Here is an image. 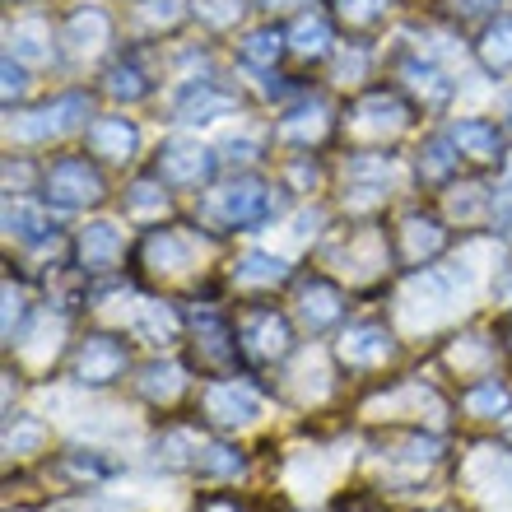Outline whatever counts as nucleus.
I'll return each instance as SVG.
<instances>
[{
  "instance_id": "obj_29",
  "label": "nucleus",
  "mask_w": 512,
  "mask_h": 512,
  "mask_svg": "<svg viewBox=\"0 0 512 512\" xmlns=\"http://www.w3.org/2000/svg\"><path fill=\"white\" fill-rule=\"evenodd\" d=\"M108 94L122 98V103H135V98H145V94H149L145 70L135 66V61H117V66L108 70Z\"/></svg>"
},
{
  "instance_id": "obj_22",
  "label": "nucleus",
  "mask_w": 512,
  "mask_h": 512,
  "mask_svg": "<svg viewBox=\"0 0 512 512\" xmlns=\"http://www.w3.org/2000/svg\"><path fill=\"white\" fill-rule=\"evenodd\" d=\"M289 47H294L298 56H308V61L326 56L331 52V19H326V14H303V19L289 28Z\"/></svg>"
},
{
  "instance_id": "obj_6",
  "label": "nucleus",
  "mask_w": 512,
  "mask_h": 512,
  "mask_svg": "<svg viewBox=\"0 0 512 512\" xmlns=\"http://www.w3.org/2000/svg\"><path fill=\"white\" fill-rule=\"evenodd\" d=\"M201 410L219 429H238V424H252L261 415V401H256V391L247 382H210L201 391Z\"/></svg>"
},
{
  "instance_id": "obj_45",
  "label": "nucleus",
  "mask_w": 512,
  "mask_h": 512,
  "mask_svg": "<svg viewBox=\"0 0 512 512\" xmlns=\"http://www.w3.org/2000/svg\"><path fill=\"white\" fill-rule=\"evenodd\" d=\"M503 108H508V112H512V94H508V98H503Z\"/></svg>"
},
{
  "instance_id": "obj_24",
  "label": "nucleus",
  "mask_w": 512,
  "mask_h": 512,
  "mask_svg": "<svg viewBox=\"0 0 512 512\" xmlns=\"http://www.w3.org/2000/svg\"><path fill=\"white\" fill-rule=\"evenodd\" d=\"M191 471L201 475H238L243 471V457L224 443H201V438H191Z\"/></svg>"
},
{
  "instance_id": "obj_21",
  "label": "nucleus",
  "mask_w": 512,
  "mask_h": 512,
  "mask_svg": "<svg viewBox=\"0 0 512 512\" xmlns=\"http://www.w3.org/2000/svg\"><path fill=\"white\" fill-rule=\"evenodd\" d=\"M140 391H145L149 401L168 405V401H177V396L187 391V373H182L177 364H168V359H154V364L140 373Z\"/></svg>"
},
{
  "instance_id": "obj_37",
  "label": "nucleus",
  "mask_w": 512,
  "mask_h": 512,
  "mask_svg": "<svg viewBox=\"0 0 512 512\" xmlns=\"http://www.w3.org/2000/svg\"><path fill=\"white\" fill-rule=\"evenodd\" d=\"M42 438H47V429H42L38 419H14L10 429H5V447L10 452H38Z\"/></svg>"
},
{
  "instance_id": "obj_5",
  "label": "nucleus",
  "mask_w": 512,
  "mask_h": 512,
  "mask_svg": "<svg viewBox=\"0 0 512 512\" xmlns=\"http://www.w3.org/2000/svg\"><path fill=\"white\" fill-rule=\"evenodd\" d=\"M238 345H243V354L256 359V364H275V359L289 354L294 336H289V322L275 308H252L243 317V326H238Z\"/></svg>"
},
{
  "instance_id": "obj_47",
  "label": "nucleus",
  "mask_w": 512,
  "mask_h": 512,
  "mask_svg": "<svg viewBox=\"0 0 512 512\" xmlns=\"http://www.w3.org/2000/svg\"><path fill=\"white\" fill-rule=\"evenodd\" d=\"M10 5H14V0H10Z\"/></svg>"
},
{
  "instance_id": "obj_4",
  "label": "nucleus",
  "mask_w": 512,
  "mask_h": 512,
  "mask_svg": "<svg viewBox=\"0 0 512 512\" xmlns=\"http://www.w3.org/2000/svg\"><path fill=\"white\" fill-rule=\"evenodd\" d=\"M154 173H159V182H168V187L191 191V187H201V182H210L215 154H210L201 140H191V135H173V140H163Z\"/></svg>"
},
{
  "instance_id": "obj_23",
  "label": "nucleus",
  "mask_w": 512,
  "mask_h": 512,
  "mask_svg": "<svg viewBox=\"0 0 512 512\" xmlns=\"http://www.w3.org/2000/svg\"><path fill=\"white\" fill-rule=\"evenodd\" d=\"M145 266L149 270H182V266H191V243L182 238V233H173V229L154 233V238L145 243Z\"/></svg>"
},
{
  "instance_id": "obj_27",
  "label": "nucleus",
  "mask_w": 512,
  "mask_h": 512,
  "mask_svg": "<svg viewBox=\"0 0 512 512\" xmlns=\"http://www.w3.org/2000/svg\"><path fill=\"white\" fill-rule=\"evenodd\" d=\"M452 135L447 140H429L424 145V154H419V173H424V182H447V177L457 173V163H461V154H452Z\"/></svg>"
},
{
  "instance_id": "obj_41",
  "label": "nucleus",
  "mask_w": 512,
  "mask_h": 512,
  "mask_svg": "<svg viewBox=\"0 0 512 512\" xmlns=\"http://www.w3.org/2000/svg\"><path fill=\"white\" fill-rule=\"evenodd\" d=\"M359 70H364V52H354V61H350V56H345V61H340V66H336V80H345V84H350V75H359Z\"/></svg>"
},
{
  "instance_id": "obj_20",
  "label": "nucleus",
  "mask_w": 512,
  "mask_h": 512,
  "mask_svg": "<svg viewBox=\"0 0 512 512\" xmlns=\"http://www.w3.org/2000/svg\"><path fill=\"white\" fill-rule=\"evenodd\" d=\"M5 38H10V56L19 61H52V28L42 19H19Z\"/></svg>"
},
{
  "instance_id": "obj_14",
  "label": "nucleus",
  "mask_w": 512,
  "mask_h": 512,
  "mask_svg": "<svg viewBox=\"0 0 512 512\" xmlns=\"http://www.w3.org/2000/svg\"><path fill=\"white\" fill-rule=\"evenodd\" d=\"M340 312H345V303H340V289H336L331 280L303 284V298H298V317H303L312 331H326V326H336Z\"/></svg>"
},
{
  "instance_id": "obj_19",
  "label": "nucleus",
  "mask_w": 512,
  "mask_h": 512,
  "mask_svg": "<svg viewBox=\"0 0 512 512\" xmlns=\"http://www.w3.org/2000/svg\"><path fill=\"white\" fill-rule=\"evenodd\" d=\"M452 145H457L461 159H475V163L499 159V126H489V122H457V126H452Z\"/></svg>"
},
{
  "instance_id": "obj_10",
  "label": "nucleus",
  "mask_w": 512,
  "mask_h": 512,
  "mask_svg": "<svg viewBox=\"0 0 512 512\" xmlns=\"http://www.w3.org/2000/svg\"><path fill=\"white\" fill-rule=\"evenodd\" d=\"M84 145L103 163H126L135 154V145H140V126H135L131 117H98V122H89V131H84Z\"/></svg>"
},
{
  "instance_id": "obj_42",
  "label": "nucleus",
  "mask_w": 512,
  "mask_h": 512,
  "mask_svg": "<svg viewBox=\"0 0 512 512\" xmlns=\"http://www.w3.org/2000/svg\"><path fill=\"white\" fill-rule=\"evenodd\" d=\"M224 149H229V159H233V163H238V159H252V154H256L252 140H229Z\"/></svg>"
},
{
  "instance_id": "obj_9",
  "label": "nucleus",
  "mask_w": 512,
  "mask_h": 512,
  "mask_svg": "<svg viewBox=\"0 0 512 512\" xmlns=\"http://www.w3.org/2000/svg\"><path fill=\"white\" fill-rule=\"evenodd\" d=\"M447 247V229L429 215H405L396 229V256L405 266H429L433 256Z\"/></svg>"
},
{
  "instance_id": "obj_17",
  "label": "nucleus",
  "mask_w": 512,
  "mask_h": 512,
  "mask_svg": "<svg viewBox=\"0 0 512 512\" xmlns=\"http://www.w3.org/2000/svg\"><path fill=\"white\" fill-rule=\"evenodd\" d=\"M284 280H289V266L270 252H247L243 261L233 266V284H238V289H275V284H284Z\"/></svg>"
},
{
  "instance_id": "obj_12",
  "label": "nucleus",
  "mask_w": 512,
  "mask_h": 512,
  "mask_svg": "<svg viewBox=\"0 0 512 512\" xmlns=\"http://www.w3.org/2000/svg\"><path fill=\"white\" fill-rule=\"evenodd\" d=\"M391 354H396V340H391V331L378 322L350 326L345 340H340V359L350 368H378V364H387Z\"/></svg>"
},
{
  "instance_id": "obj_35",
  "label": "nucleus",
  "mask_w": 512,
  "mask_h": 512,
  "mask_svg": "<svg viewBox=\"0 0 512 512\" xmlns=\"http://www.w3.org/2000/svg\"><path fill=\"white\" fill-rule=\"evenodd\" d=\"M489 340H480V336H466L461 340V345H452V350H447V364L452 368H461V373H471V368H485L489 364Z\"/></svg>"
},
{
  "instance_id": "obj_15",
  "label": "nucleus",
  "mask_w": 512,
  "mask_h": 512,
  "mask_svg": "<svg viewBox=\"0 0 512 512\" xmlns=\"http://www.w3.org/2000/svg\"><path fill=\"white\" fill-rule=\"evenodd\" d=\"M196 350H201V359L205 364H215V368H224V364H233L238 359V340H233V331L224 322H219L215 312H196Z\"/></svg>"
},
{
  "instance_id": "obj_46",
  "label": "nucleus",
  "mask_w": 512,
  "mask_h": 512,
  "mask_svg": "<svg viewBox=\"0 0 512 512\" xmlns=\"http://www.w3.org/2000/svg\"><path fill=\"white\" fill-rule=\"evenodd\" d=\"M508 350H512V326H508Z\"/></svg>"
},
{
  "instance_id": "obj_26",
  "label": "nucleus",
  "mask_w": 512,
  "mask_h": 512,
  "mask_svg": "<svg viewBox=\"0 0 512 512\" xmlns=\"http://www.w3.org/2000/svg\"><path fill=\"white\" fill-rule=\"evenodd\" d=\"M233 98L229 94H215L210 84H201V89H187V98L177 103V117L182 122H210L215 112H229Z\"/></svg>"
},
{
  "instance_id": "obj_36",
  "label": "nucleus",
  "mask_w": 512,
  "mask_h": 512,
  "mask_svg": "<svg viewBox=\"0 0 512 512\" xmlns=\"http://www.w3.org/2000/svg\"><path fill=\"white\" fill-rule=\"evenodd\" d=\"M5 224H10V233H19L24 243H38V238H47V229H52L38 210H24V205H10V210H5Z\"/></svg>"
},
{
  "instance_id": "obj_38",
  "label": "nucleus",
  "mask_w": 512,
  "mask_h": 512,
  "mask_svg": "<svg viewBox=\"0 0 512 512\" xmlns=\"http://www.w3.org/2000/svg\"><path fill=\"white\" fill-rule=\"evenodd\" d=\"M19 317H24V298H19L10 284H5V326H0V331H5V340H14V326H19Z\"/></svg>"
},
{
  "instance_id": "obj_31",
  "label": "nucleus",
  "mask_w": 512,
  "mask_h": 512,
  "mask_svg": "<svg viewBox=\"0 0 512 512\" xmlns=\"http://www.w3.org/2000/svg\"><path fill=\"white\" fill-rule=\"evenodd\" d=\"M391 5L396 0H336V14H340V24H350V28H373L387 19Z\"/></svg>"
},
{
  "instance_id": "obj_18",
  "label": "nucleus",
  "mask_w": 512,
  "mask_h": 512,
  "mask_svg": "<svg viewBox=\"0 0 512 512\" xmlns=\"http://www.w3.org/2000/svg\"><path fill=\"white\" fill-rule=\"evenodd\" d=\"M401 80H405V89H415L424 98V108H443L447 98H452V80L438 66H429V61H405Z\"/></svg>"
},
{
  "instance_id": "obj_40",
  "label": "nucleus",
  "mask_w": 512,
  "mask_h": 512,
  "mask_svg": "<svg viewBox=\"0 0 512 512\" xmlns=\"http://www.w3.org/2000/svg\"><path fill=\"white\" fill-rule=\"evenodd\" d=\"M503 0H452V10L457 14H489V10H499Z\"/></svg>"
},
{
  "instance_id": "obj_8",
  "label": "nucleus",
  "mask_w": 512,
  "mask_h": 512,
  "mask_svg": "<svg viewBox=\"0 0 512 512\" xmlns=\"http://www.w3.org/2000/svg\"><path fill=\"white\" fill-rule=\"evenodd\" d=\"M122 368H126V345L112 336H89L80 345V354H75V378L84 387H108V382L122 378Z\"/></svg>"
},
{
  "instance_id": "obj_3",
  "label": "nucleus",
  "mask_w": 512,
  "mask_h": 512,
  "mask_svg": "<svg viewBox=\"0 0 512 512\" xmlns=\"http://www.w3.org/2000/svg\"><path fill=\"white\" fill-rule=\"evenodd\" d=\"M103 173H98L89 159H56L47 168V201L61 205V210H84V205L103 201Z\"/></svg>"
},
{
  "instance_id": "obj_44",
  "label": "nucleus",
  "mask_w": 512,
  "mask_h": 512,
  "mask_svg": "<svg viewBox=\"0 0 512 512\" xmlns=\"http://www.w3.org/2000/svg\"><path fill=\"white\" fill-rule=\"evenodd\" d=\"M499 294H503V298H508V303H512V270H503V280H499Z\"/></svg>"
},
{
  "instance_id": "obj_43",
  "label": "nucleus",
  "mask_w": 512,
  "mask_h": 512,
  "mask_svg": "<svg viewBox=\"0 0 512 512\" xmlns=\"http://www.w3.org/2000/svg\"><path fill=\"white\" fill-rule=\"evenodd\" d=\"M266 10H294V5H312V0H261Z\"/></svg>"
},
{
  "instance_id": "obj_30",
  "label": "nucleus",
  "mask_w": 512,
  "mask_h": 512,
  "mask_svg": "<svg viewBox=\"0 0 512 512\" xmlns=\"http://www.w3.org/2000/svg\"><path fill=\"white\" fill-rule=\"evenodd\" d=\"M508 387L503 382H480V387L466 391V410L480 419H494V415H508Z\"/></svg>"
},
{
  "instance_id": "obj_16",
  "label": "nucleus",
  "mask_w": 512,
  "mask_h": 512,
  "mask_svg": "<svg viewBox=\"0 0 512 512\" xmlns=\"http://www.w3.org/2000/svg\"><path fill=\"white\" fill-rule=\"evenodd\" d=\"M117 256H122V229H117V224L98 219V224H89V229L80 233L84 270H108V266H117Z\"/></svg>"
},
{
  "instance_id": "obj_7",
  "label": "nucleus",
  "mask_w": 512,
  "mask_h": 512,
  "mask_svg": "<svg viewBox=\"0 0 512 512\" xmlns=\"http://www.w3.org/2000/svg\"><path fill=\"white\" fill-rule=\"evenodd\" d=\"M354 131L359 135H401L405 126H410V103H405L401 94H391V89H378V94H364L359 103H354Z\"/></svg>"
},
{
  "instance_id": "obj_34",
  "label": "nucleus",
  "mask_w": 512,
  "mask_h": 512,
  "mask_svg": "<svg viewBox=\"0 0 512 512\" xmlns=\"http://www.w3.org/2000/svg\"><path fill=\"white\" fill-rule=\"evenodd\" d=\"M247 0H196V14H201V24L210 28H233L243 19Z\"/></svg>"
},
{
  "instance_id": "obj_33",
  "label": "nucleus",
  "mask_w": 512,
  "mask_h": 512,
  "mask_svg": "<svg viewBox=\"0 0 512 512\" xmlns=\"http://www.w3.org/2000/svg\"><path fill=\"white\" fill-rule=\"evenodd\" d=\"M177 312L163 308V303H145V317H140V331H145L149 340H159V345H168V340L177 336Z\"/></svg>"
},
{
  "instance_id": "obj_28",
  "label": "nucleus",
  "mask_w": 512,
  "mask_h": 512,
  "mask_svg": "<svg viewBox=\"0 0 512 512\" xmlns=\"http://www.w3.org/2000/svg\"><path fill=\"white\" fill-rule=\"evenodd\" d=\"M284 33H275V28H256V33H247V42L238 47V56H243L247 66H275L284 52Z\"/></svg>"
},
{
  "instance_id": "obj_13",
  "label": "nucleus",
  "mask_w": 512,
  "mask_h": 512,
  "mask_svg": "<svg viewBox=\"0 0 512 512\" xmlns=\"http://www.w3.org/2000/svg\"><path fill=\"white\" fill-rule=\"evenodd\" d=\"M326 131H331V112H326L322 98H303V103L284 112L280 126H275V135H280L284 145H303V149L326 140Z\"/></svg>"
},
{
  "instance_id": "obj_2",
  "label": "nucleus",
  "mask_w": 512,
  "mask_h": 512,
  "mask_svg": "<svg viewBox=\"0 0 512 512\" xmlns=\"http://www.w3.org/2000/svg\"><path fill=\"white\" fill-rule=\"evenodd\" d=\"M270 215V191L256 177H238L229 187H215L205 201V219L219 229H252Z\"/></svg>"
},
{
  "instance_id": "obj_11",
  "label": "nucleus",
  "mask_w": 512,
  "mask_h": 512,
  "mask_svg": "<svg viewBox=\"0 0 512 512\" xmlns=\"http://www.w3.org/2000/svg\"><path fill=\"white\" fill-rule=\"evenodd\" d=\"M108 38H112V19H108V10H98V5H80V10H70L66 24H61V42H66L70 56L103 52Z\"/></svg>"
},
{
  "instance_id": "obj_32",
  "label": "nucleus",
  "mask_w": 512,
  "mask_h": 512,
  "mask_svg": "<svg viewBox=\"0 0 512 512\" xmlns=\"http://www.w3.org/2000/svg\"><path fill=\"white\" fill-rule=\"evenodd\" d=\"M168 182H149V177H140L131 187V196H126V210L131 215H163V205H168Z\"/></svg>"
},
{
  "instance_id": "obj_1",
  "label": "nucleus",
  "mask_w": 512,
  "mask_h": 512,
  "mask_svg": "<svg viewBox=\"0 0 512 512\" xmlns=\"http://www.w3.org/2000/svg\"><path fill=\"white\" fill-rule=\"evenodd\" d=\"M89 117V98L84 94H61L52 103H42V108L24 112V117H10L5 135H10L14 145H47L56 135H66L70 126H80Z\"/></svg>"
},
{
  "instance_id": "obj_25",
  "label": "nucleus",
  "mask_w": 512,
  "mask_h": 512,
  "mask_svg": "<svg viewBox=\"0 0 512 512\" xmlns=\"http://www.w3.org/2000/svg\"><path fill=\"white\" fill-rule=\"evenodd\" d=\"M480 61H485V70H494V75L512 70V19H499V24L485 28V38H480Z\"/></svg>"
},
{
  "instance_id": "obj_39",
  "label": "nucleus",
  "mask_w": 512,
  "mask_h": 512,
  "mask_svg": "<svg viewBox=\"0 0 512 512\" xmlns=\"http://www.w3.org/2000/svg\"><path fill=\"white\" fill-rule=\"evenodd\" d=\"M24 94V70L14 66V56H5V103Z\"/></svg>"
}]
</instances>
